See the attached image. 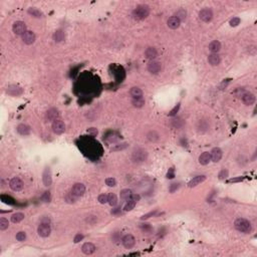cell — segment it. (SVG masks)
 Masks as SVG:
<instances>
[{
	"label": "cell",
	"instance_id": "obj_38",
	"mask_svg": "<svg viewBox=\"0 0 257 257\" xmlns=\"http://www.w3.org/2000/svg\"><path fill=\"white\" fill-rule=\"evenodd\" d=\"M15 238H16V240L19 241V242H23V241H25V239H26V234H25V232H23V231H20V232L16 234Z\"/></svg>",
	"mask_w": 257,
	"mask_h": 257
},
{
	"label": "cell",
	"instance_id": "obj_46",
	"mask_svg": "<svg viewBox=\"0 0 257 257\" xmlns=\"http://www.w3.org/2000/svg\"><path fill=\"white\" fill-rule=\"evenodd\" d=\"M84 239V235L83 234H76L75 235V237H74V243H79V241H81Z\"/></svg>",
	"mask_w": 257,
	"mask_h": 257
},
{
	"label": "cell",
	"instance_id": "obj_7",
	"mask_svg": "<svg viewBox=\"0 0 257 257\" xmlns=\"http://www.w3.org/2000/svg\"><path fill=\"white\" fill-rule=\"evenodd\" d=\"M37 233L40 237L42 238H46L48 237L51 233V228L48 223H41L37 228Z\"/></svg>",
	"mask_w": 257,
	"mask_h": 257
},
{
	"label": "cell",
	"instance_id": "obj_24",
	"mask_svg": "<svg viewBox=\"0 0 257 257\" xmlns=\"http://www.w3.org/2000/svg\"><path fill=\"white\" fill-rule=\"evenodd\" d=\"M221 49V43L219 40H213V41L209 44V50L212 53H218Z\"/></svg>",
	"mask_w": 257,
	"mask_h": 257
},
{
	"label": "cell",
	"instance_id": "obj_36",
	"mask_svg": "<svg viewBox=\"0 0 257 257\" xmlns=\"http://www.w3.org/2000/svg\"><path fill=\"white\" fill-rule=\"evenodd\" d=\"M79 198L78 197H75L74 195L71 193V192H69V193H68L65 195V201L68 202V203H69V204H71V203H74L76 200H78Z\"/></svg>",
	"mask_w": 257,
	"mask_h": 257
},
{
	"label": "cell",
	"instance_id": "obj_50",
	"mask_svg": "<svg viewBox=\"0 0 257 257\" xmlns=\"http://www.w3.org/2000/svg\"><path fill=\"white\" fill-rule=\"evenodd\" d=\"M87 132H89L90 134H92V135H96V134H97L96 128H90V130L87 131Z\"/></svg>",
	"mask_w": 257,
	"mask_h": 257
},
{
	"label": "cell",
	"instance_id": "obj_49",
	"mask_svg": "<svg viewBox=\"0 0 257 257\" xmlns=\"http://www.w3.org/2000/svg\"><path fill=\"white\" fill-rule=\"evenodd\" d=\"M178 188H179V184H176V183L172 184V185H171V187H170V192H171V193H174Z\"/></svg>",
	"mask_w": 257,
	"mask_h": 257
},
{
	"label": "cell",
	"instance_id": "obj_8",
	"mask_svg": "<svg viewBox=\"0 0 257 257\" xmlns=\"http://www.w3.org/2000/svg\"><path fill=\"white\" fill-rule=\"evenodd\" d=\"M70 192L73 193L75 197L79 198L85 193V186L83 183H75L73 186V188H71Z\"/></svg>",
	"mask_w": 257,
	"mask_h": 257
},
{
	"label": "cell",
	"instance_id": "obj_1",
	"mask_svg": "<svg viewBox=\"0 0 257 257\" xmlns=\"http://www.w3.org/2000/svg\"><path fill=\"white\" fill-rule=\"evenodd\" d=\"M150 14V6L147 4H141L137 6L132 13L133 18L136 20H144Z\"/></svg>",
	"mask_w": 257,
	"mask_h": 257
},
{
	"label": "cell",
	"instance_id": "obj_48",
	"mask_svg": "<svg viewBox=\"0 0 257 257\" xmlns=\"http://www.w3.org/2000/svg\"><path fill=\"white\" fill-rule=\"evenodd\" d=\"M130 199L134 200L135 202H138V201H140L141 197H140V195H139V194H132V196H131Z\"/></svg>",
	"mask_w": 257,
	"mask_h": 257
},
{
	"label": "cell",
	"instance_id": "obj_21",
	"mask_svg": "<svg viewBox=\"0 0 257 257\" xmlns=\"http://www.w3.org/2000/svg\"><path fill=\"white\" fill-rule=\"evenodd\" d=\"M211 162V155L208 152H204L199 156V163L203 166H206Z\"/></svg>",
	"mask_w": 257,
	"mask_h": 257
},
{
	"label": "cell",
	"instance_id": "obj_15",
	"mask_svg": "<svg viewBox=\"0 0 257 257\" xmlns=\"http://www.w3.org/2000/svg\"><path fill=\"white\" fill-rule=\"evenodd\" d=\"M6 92L12 96H19L22 95L23 90L21 87L18 85H9L6 90Z\"/></svg>",
	"mask_w": 257,
	"mask_h": 257
},
{
	"label": "cell",
	"instance_id": "obj_19",
	"mask_svg": "<svg viewBox=\"0 0 257 257\" xmlns=\"http://www.w3.org/2000/svg\"><path fill=\"white\" fill-rule=\"evenodd\" d=\"M205 180H206V176H203V175H202V176H196L188 183V187L189 188H194V187L198 186V185H200L201 183H203Z\"/></svg>",
	"mask_w": 257,
	"mask_h": 257
},
{
	"label": "cell",
	"instance_id": "obj_40",
	"mask_svg": "<svg viewBox=\"0 0 257 257\" xmlns=\"http://www.w3.org/2000/svg\"><path fill=\"white\" fill-rule=\"evenodd\" d=\"M106 184L109 187H114L117 185V181L115 178H107L106 179Z\"/></svg>",
	"mask_w": 257,
	"mask_h": 257
},
{
	"label": "cell",
	"instance_id": "obj_41",
	"mask_svg": "<svg viewBox=\"0 0 257 257\" xmlns=\"http://www.w3.org/2000/svg\"><path fill=\"white\" fill-rule=\"evenodd\" d=\"M230 26H232V27H235V26H237L238 24H240V18L239 17H233L232 19L230 20Z\"/></svg>",
	"mask_w": 257,
	"mask_h": 257
},
{
	"label": "cell",
	"instance_id": "obj_18",
	"mask_svg": "<svg viewBox=\"0 0 257 257\" xmlns=\"http://www.w3.org/2000/svg\"><path fill=\"white\" fill-rule=\"evenodd\" d=\"M180 24H181V21L175 16H171V17H169V19L167 20V25H168V27L169 28H171V29H177L180 27Z\"/></svg>",
	"mask_w": 257,
	"mask_h": 257
},
{
	"label": "cell",
	"instance_id": "obj_23",
	"mask_svg": "<svg viewBox=\"0 0 257 257\" xmlns=\"http://www.w3.org/2000/svg\"><path fill=\"white\" fill-rule=\"evenodd\" d=\"M208 63L212 66H216L221 63V58L217 53H212L208 56Z\"/></svg>",
	"mask_w": 257,
	"mask_h": 257
},
{
	"label": "cell",
	"instance_id": "obj_51",
	"mask_svg": "<svg viewBox=\"0 0 257 257\" xmlns=\"http://www.w3.org/2000/svg\"><path fill=\"white\" fill-rule=\"evenodd\" d=\"M242 178H238V179H231L230 182H237V181H241Z\"/></svg>",
	"mask_w": 257,
	"mask_h": 257
},
{
	"label": "cell",
	"instance_id": "obj_4",
	"mask_svg": "<svg viewBox=\"0 0 257 257\" xmlns=\"http://www.w3.org/2000/svg\"><path fill=\"white\" fill-rule=\"evenodd\" d=\"M12 30L16 35H22L27 31L26 24L23 21H15L12 25Z\"/></svg>",
	"mask_w": 257,
	"mask_h": 257
},
{
	"label": "cell",
	"instance_id": "obj_12",
	"mask_svg": "<svg viewBox=\"0 0 257 257\" xmlns=\"http://www.w3.org/2000/svg\"><path fill=\"white\" fill-rule=\"evenodd\" d=\"M161 68H162V65L159 61L151 60L150 63H148V70L153 74H158L161 71Z\"/></svg>",
	"mask_w": 257,
	"mask_h": 257
},
{
	"label": "cell",
	"instance_id": "obj_26",
	"mask_svg": "<svg viewBox=\"0 0 257 257\" xmlns=\"http://www.w3.org/2000/svg\"><path fill=\"white\" fill-rule=\"evenodd\" d=\"M64 38H65V34L63 32V30H61V29L56 30V31L54 32V34H53V40L55 42L63 41Z\"/></svg>",
	"mask_w": 257,
	"mask_h": 257
},
{
	"label": "cell",
	"instance_id": "obj_33",
	"mask_svg": "<svg viewBox=\"0 0 257 257\" xmlns=\"http://www.w3.org/2000/svg\"><path fill=\"white\" fill-rule=\"evenodd\" d=\"M107 203H109L111 206H116L118 204V198L117 195L114 193H110L107 195Z\"/></svg>",
	"mask_w": 257,
	"mask_h": 257
},
{
	"label": "cell",
	"instance_id": "obj_20",
	"mask_svg": "<svg viewBox=\"0 0 257 257\" xmlns=\"http://www.w3.org/2000/svg\"><path fill=\"white\" fill-rule=\"evenodd\" d=\"M59 117V112L56 109H50L46 112V119L49 122H54L55 120H57Z\"/></svg>",
	"mask_w": 257,
	"mask_h": 257
},
{
	"label": "cell",
	"instance_id": "obj_29",
	"mask_svg": "<svg viewBox=\"0 0 257 257\" xmlns=\"http://www.w3.org/2000/svg\"><path fill=\"white\" fill-rule=\"evenodd\" d=\"M130 95L133 96V99H135V97H140V96H143V90L140 89V87L134 86L130 90Z\"/></svg>",
	"mask_w": 257,
	"mask_h": 257
},
{
	"label": "cell",
	"instance_id": "obj_22",
	"mask_svg": "<svg viewBox=\"0 0 257 257\" xmlns=\"http://www.w3.org/2000/svg\"><path fill=\"white\" fill-rule=\"evenodd\" d=\"M145 56L148 59L154 60L158 56V51L155 47H148L145 50Z\"/></svg>",
	"mask_w": 257,
	"mask_h": 257
},
{
	"label": "cell",
	"instance_id": "obj_28",
	"mask_svg": "<svg viewBox=\"0 0 257 257\" xmlns=\"http://www.w3.org/2000/svg\"><path fill=\"white\" fill-rule=\"evenodd\" d=\"M17 132L22 136H27V135H29V133H30V128L28 126H26V125H24V124H20L17 127Z\"/></svg>",
	"mask_w": 257,
	"mask_h": 257
},
{
	"label": "cell",
	"instance_id": "obj_30",
	"mask_svg": "<svg viewBox=\"0 0 257 257\" xmlns=\"http://www.w3.org/2000/svg\"><path fill=\"white\" fill-rule=\"evenodd\" d=\"M24 214L21 213V212H17V213H14L12 216H11V221L13 223H19L21 222V221L24 219Z\"/></svg>",
	"mask_w": 257,
	"mask_h": 257
},
{
	"label": "cell",
	"instance_id": "obj_17",
	"mask_svg": "<svg viewBox=\"0 0 257 257\" xmlns=\"http://www.w3.org/2000/svg\"><path fill=\"white\" fill-rule=\"evenodd\" d=\"M96 249V247L95 246V244H92L90 242H86L81 246V251H83L85 255H90L92 253H95Z\"/></svg>",
	"mask_w": 257,
	"mask_h": 257
},
{
	"label": "cell",
	"instance_id": "obj_25",
	"mask_svg": "<svg viewBox=\"0 0 257 257\" xmlns=\"http://www.w3.org/2000/svg\"><path fill=\"white\" fill-rule=\"evenodd\" d=\"M132 104L133 106L137 107V109H141V107H143L144 106H145L146 104V101L145 99H144L143 96H140V97H135V99H133L132 101Z\"/></svg>",
	"mask_w": 257,
	"mask_h": 257
},
{
	"label": "cell",
	"instance_id": "obj_6",
	"mask_svg": "<svg viewBox=\"0 0 257 257\" xmlns=\"http://www.w3.org/2000/svg\"><path fill=\"white\" fill-rule=\"evenodd\" d=\"M23 186H24L23 182H22L21 180H20L18 177H14V178H12L11 180H10V182H9V187H10V189H11L12 191H15V192L21 191V190L23 189Z\"/></svg>",
	"mask_w": 257,
	"mask_h": 257
},
{
	"label": "cell",
	"instance_id": "obj_14",
	"mask_svg": "<svg viewBox=\"0 0 257 257\" xmlns=\"http://www.w3.org/2000/svg\"><path fill=\"white\" fill-rule=\"evenodd\" d=\"M42 181L44 186L49 187L52 184V175H51V171L49 168H45L42 175Z\"/></svg>",
	"mask_w": 257,
	"mask_h": 257
},
{
	"label": "cell",
	"instance_id": "obj_47",
	"mask_svg": "<svg viewBox=\"0 0 257 257\" xmlns=\"http://www.w3.org/2000/svg\"><path fill=\"white\" fill-rule=\"evenodd\" d=\"M179 109H180V104H178L177 106H175L174 107V109L170 112V116H175L178 112V111H179Z\"/></svg>",
	"mask_w": 257,
	"mask_h": 257
},
{
	"label": "cell",
	"instance_id": "obj_11",
	"mask_svg": "<svg viewBox=\"0 0 257 257\" xmlns=\"http://www.w3.org/2000/svg\"><path fill=\"white\" fill-rule=\"evenodd\" d=\"M241 100H242L244 105L251 106V105H253L254 102H255L256 97H255V96L253 94H251V92L245 91V92H243L242 95H241Z\"/></svg>",
	"mask_w": 257,
	"mask_h": 257
},
{
	"label": "cell",
	"instance_id": "obj_45",
	"mask_svg": "<svg viewBox=\"0 0 257 257\" xmlns=\"http://www.w3.org/2000/svg\"><path fill=\"white\" fill-rule=\"evenodd\" d=\"M156 213H157L156 210H155V211H151V212H149L148 214H145L144 216H142L141 219H142V220H146V219H148V218H150V217H153V216H155Z\"/></svg>",
	"mask_w": 257,
	"mask_h": 257
},
{
	"label": "cell",
	"instance_id": "obj_43",
	"mask_svg": "<svg viewBox=\"0 0 257 257\" xmlns=\"http://www.w3.org/2000/svg\"><path fill=\"white\" fill-rule=\"evenodd\" d=\"M1 200H2L4 203H6V204H13L14 203V202H12L13 199L8 197L7 195H2V196H1Z\"/></svg>",
	"mask_w": 257,
	"mask_h": 257
},
{
	"label": "cell",
	"instance_id": "obj_32",
	"mask_svg": "<svg viewBox=\"0 0 257 257\" xmlns=\"http://www.w3.org/2000/svg\"><path fill=\"white\" fill-rule=\"evenodd\" d=\"M27 12H28V14H30V15H31V16H33V17H36V18L42 17V13H41V11H40V10H38V9H36V8H33V7L29 8V9L27 10Z\"/></svg>",
	"mask_w": 257,
	"mask_h": 257
},
{
	"label": "cell",
	"instance_id": "obj_44",
	"mask_svg": "<svg viewBox=\"0 0 257 257\" xmlns=\"http://www.w3.org/2000/svg\"><path fill=\"white\" fill-rule=\"evenodd\" d=\"M41 199H42V201H43V202H49V201H50V199H51L50 193H49L48 191L44 192V194L42 195Z\"/></svg>",
	"mask_w": 257,
	"mask_h": 257
},
{
	"label": "cell",
	"instance_id": "obj_42",
	"mask_svg": "<svg viewBox=\"0 0 257 257\" xmlns=\"http://www.w3.org/2000/svg\"><path fill=\"white\" fill-rule=\"evenodd\" d=\"M97 201H99L101 204H106V203H107V195L101 194L100 196L97 197Z\"/></svg>",
	"mask_w": 257,
	"mask_h": 257
},
{
	"label": "cell",
	"instance_id": "obj_39",
	"mask_svg": "<svg viewBox=\"0 0 257 257\" xmlns=\"http://www.w3.org/2000/svg\"><path fill=\"white\" fill-rule=\"evenodd\" d=\"M228 175H229V172L228 170H226V169H223V170H221L218 174V178L220 180H225L226 178L228 177Z\"/></svg>",
	"mask_w": 257,
	"mask_h": 257
},
{
	"label": "cell",
	"instance_id": "obj_31",
	"mask_svg": "<svg viewBox=\"0 0 257 257\" xmlns=\"http://www.w3.org/2000/svg\"><path fill=\"white\" fill-rule=\"evenodd\" d=\"M175 16H176L180 20V21H183V20H185V19H186V17H187V11L184 8H181V9H179L178 11L176 12Z\"/></svg>",
	"mask_w": 257,
	"mask_h": 257
},
{
	"label": "cell",
	"instance_id": "obj_34",
	"mask_svg": "<svg viewBox=\"0 0 257 257\" xmlns=\"http://www.w3.org/2000/svg\"><path fill=\"white\" fill-rule=\"evenodd\" d=\"M132 196V191L130 189H124L120 193V197L122 200H128Z\"/></svg>",
	"mask_w": 257,
	"mask_h": 257
},
{
	"label": "cell",
	"instance_id": "obj_3",
	"mask_svg": "<svg viewBox=\"0 0 257 257\" xmlns=\"http://www.w3.org/2000/svg\"><path fill=\"white\" fill-rule=\"evenodd\" d=\"M148 158V153L147 151H145L144 149H137L133 152V155H132V160L135 162V163H143L147 160Z\"/></svg>",
	"mask_w": 257,
	"mask_h": 257
},
{
	"label": "cell",
	"instance_id": "obj_10",
	"mask_svg": "<svg viewBox=\"0 0 257 257\" xmlns=\"http://www.w3.org/2000/svg\"><path fill=\"white\" fill-rule=\"evenodd\" d=\"M122 242H123V245H124L125 248L131 249V248L134 247V246H135L136 239H135V237H134L132 234H127V235L124 236V237H123Z\"/></svg>",
	"mask_w": 257,
	"mask_h": 257
},
{
	"label": "cell",
	"instance_id": "obj_37",
	"mask_svg": "<svg viewBox=\"0 0 257 257\" xmlns=\"http://www.w3.org/2000/svg\"><path fill=\"white\" fill-rule=\"evenodd\" d=\"M8 226H9V222L7 219H5V218L0 219V230H2V231L6 230L8 228Z\"/></svg>",
	"mask_w": 257,
	"mask_h": 257
},
{
	"label": "cell",
	"instance_id": "obj_16",
	"mask_svg": "<svg viewBox=\"0 0 257 257\" xmlns=\"http://www.w3.org/2000/svg\"><path fill=\"white\" fill-rule=\"evenodd\" d=\"M210 155H211V161H213L214 163H218L222 159L223 152L220 148H214L210 153Z\"/></svg>",
	"mask_w": 257,
	"mask_h": 257
},
{
	"label": "cell",
	"instance_id": "obj_27",
	"mask_svg": "<svg viewBox=\"0 0 257 257\" xmlns=\"http://www.w3.org/2000/svg\"><path fill=\"white\" fill-rule=\"evenodd\" d=\"M147 139L152 143H156L160 139V135L156 131H150L147 134Z\"/></svg>",
	"mask_w": 257,
	"mask_h": 257
},
{
	"label": "cell",
	"instance_id": "obj_35",
	"mask_svg": "<svg viewBox=\"0 0 257 257\" xmlns=\"http://www.w3.org/2000/svg\"><path fill=\"white\" fill-rule=\"evenodd\" d=\"M136 204H137V202H135L134 200L128 199V202L126 203V205H125L124 210H125V211H131V210H133L134 208H135Z\"/></svg>",
	"mask_w": 257,
	"mask_h": 257
},
{
	"label": "cell",
	"instance_id": "obj_9",
	"mask_svg": "<svg viewBox=\"0 0 257 257\" xmlns=\"http://www.w3.org/2000/svg\"><path fill=\"white\" fill-rule=\"evenodd\" d=\"M52 131H53L54 134H56V135H61L63 133H64L65 125H64L63 121H61L59 119L55 120L52 123Z\"/></svg>",
	"mask_w": 257,
	"mask_h": 257
},
{
	"label": "cell",
	"instance_id": "obj_13",
	"mask_svg": "<svg viewBox=\"0 0 257 257\" xmlns=\"http://www.w3.org/2000/svg\"><path fill=\"white\" fill-rule=\"evenodd\" d=\"M21 37H22V41L25 44H27V45L33 44L35 42V39H36V37H35V34L32 31H29V30H27V31L25 32Z\"/></svg>",
	"mask_w": 257,
	"mask_h": 257
},
{
	"label": "cell",
	"instance_id": "obj_5",
	"mask_svg": "<svg viewBox=\"0 0 257 257\" xmlns=\"http://www.w3.org/2000/svg\"><path fill=\"white\" fill-rule=\"evenodd\" d=\"M199 18L203 22H210L213 19V11L210 8H204L200 10L199 12Z\"/></svg>",
	"mask_w": 257,
	"mask_h": 257
},
{
	"label": "cell",
	"instance_id": "obj_2",
	"mask_svg": "<svg viewBox=\"0 0 257 257\" xmlns=\"http://www.w3.org/2000/svg\"><path fill=\"white\" fill-rule=\"evenodd\" d=\"M234 227L236 228V230H238L239 232L245 233V234H249L251 233V231H252V225L245 218L236 219L234 222Z\"/></svg>",
	"mask_w": 257,
	"mask_h": 257
}]
</instances>
